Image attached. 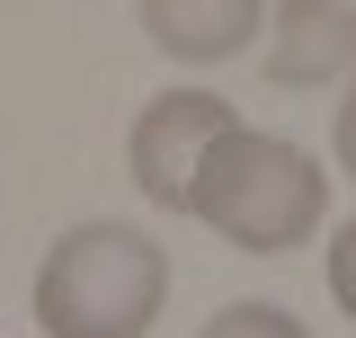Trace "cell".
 Instances as JSON below:
<instances>
[{"label": "cell", "mask_w": 356, "mask_h": 338, "mask_svg": "<svg viewBox=\"0 0 356 338\" xmlns=\"http://www.w3.org/2000/svg\"><path fill=\"white\" fill-rule=\"evenodd\" d=\"M356 63V9L348 0H285L267 9V81L276 89H321L330 72Z\"/></svg>", "instance_id": "277c9868"}, {"label": "cell", "mask_w": 356, "mask_h": 338, "mask_svg": "<svg viewBox=\"0 0 356 338\" xmlns=\"http://www.w3.org/2000/svg\"><path fill=\"white\" fill-rule=\"evenodd\" d=\"M330 152H339V169L356 178V81H348V98H339V125H330Z\"/></svg>", "instance_id": "ba28073f"}, {"label": "cell", "mask_w": 356, "mask_h": 338, "mask_svg": "<svg viewBox=\"0 0 356 338\" xmlns=\"http://www.w3.org/2000/svg\"><path fill=\"white\" fill-rule=\"evenodd\" d=\"M232 125H241V116H232V98H214V89H170V98H152V107L134 116V134H125V169H134V187H143V205L187 214L196 169H205V152H214Z\"/></svg>", "instance_id": "3957f363"}, {"label": "cell", "mask_w": 356, "mask_h": 338, "mask_svg": "<svg viewBox=\"0 0 356 338\" xmlns=\"http://www.w3.org/2000/svg\"><path fill=\"white\" fill-rule=\"evenodd\" d=\"M187 214H196L214 241L250 250V258H285V250H303L312 232H321V214H330V169L312 161L303 143H285V134L232 125L214 152H205V169H196Z\"/></svg>", "instance_id": "6da1fadb"}, {"label": "cell", "mask_w": 356, "mask_h": 338, "mask_svg": "<svg viewBox=\"0 0 356 338\" xmlns=\"http://www.w3.org/2000/svg\"><path fill=\"white\" fill-rule=\"evenodd\" d=\"M143 18V36L161 45V54H187V63H222V54H250V36L267 27L259 0H214V9H178V0H143L134 9Z\"/></svg>", "instance_id": "5b68a950"}, {"label": "cell", "mask_w": 356, "mask_h": 338, "mask_svg": "<svg viewBox=\"0 0 356 338\" xmlns=\"http://www.w3.org/2000/svg\"><path fill=\"white\" fill-rule=\"evenodd\" d=\"M170 303V250L134 223H72L36 267L44 338H152Z\"/></svg>", "instance_id": "7a4b0ae2"}, {"label": "cell", "mask_w": 356, "mask_h": 338, "mask_svg": "<svg viewBox=\"0 0 356 338\" xmlns=\"http://www.w3.org/2000/svg\"><path fill=\"white\" fill-rule=\"evenodd\" d=\"M196 338H312V330H303V312H285V303H222Z\"/></svg>", "instance_id": "8992f818"}, {"label": "cell", "mask_w": 356, "mask_h": 338, "mask_svg": "<svg viewBox=\"0 0 356 338\" xmlns=\"http://www.w3.org/2000/svg\"><path fill=\"white\" fill-rule=\"evenodd\" d=\"M330 303L356 321V223H339V241H330Z\"/></svg>", "instance_id": "52a82bcc"}]
</instances>
